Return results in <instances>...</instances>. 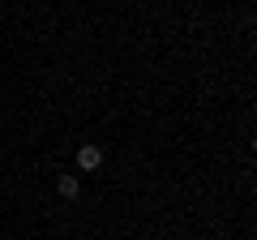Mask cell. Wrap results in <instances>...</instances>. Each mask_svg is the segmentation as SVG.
I'll use <instances>...</instances> for the list:
<instances>
[{
    "instance_id": "obj_1",
    "label": "cell",
    "mask_w": 257,
    "mask_h": 240,
    "mask_svg": "<svg viewBox=\"0 0 257 240\" xmlns=\"http://www.w3.org/2000/svg\"><path fill=\"white\" fill-rule=\"evenodd\" d=\"M99 167H103V150L94 146V142L77 146V172H99Z\"/></svg>"
},
{
    "instance_id": "obj_2",
    "label": "cell",
    "mask_w": 257,
    "mask_h": 240,
    "mask_svg": "<svg viewBox=\"0 0 257 240\" xmlns=\"http://www.w3.org/2000/svg\"><path fill=\"white\" fill-rule=\"evenodd\" d=\"M56 193H60L64 202H77V197H82V180H77L73 172H60L56 176Z\"/></svg>"
}]
</instances>
